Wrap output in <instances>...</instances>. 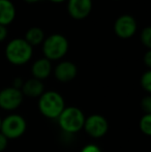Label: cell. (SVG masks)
<instances>
[{
  "mask_svg": "<svg viewBox=\"0 0 151 152\" xmlns=\"http://www.w3.org/2000/svg\"><path fill=\"white\" fill-rule=\"evenodd\" d=\"M4 55L6 60L12 65H24L32 58L33 47H31L23 37L12 38L5 46Z\"/></svg>",
  "mask_w": 151,
  "mask_h": 152,
  "instance_id": "obj_1",
  "label": "cell"
},
{
  "mask_svg": "<svg viewBox=\"0 0 151 152\" xmlns=\"http://www.w3.org/2000/svg\"><path fill=\"white\" fill-rule=\"evenodd\" d=\"M69 49V42L66 36L61 33H53L46 36L42 44V51L44 57L48 60H61L67 54Z\"/></svg>",
  "mask_w": 151,
  "mask_h": 152,
  "instance_id": "obj_2",
  "label": "cell"
},
{
  "mask_svg": "<svg viewBox=\"0 0 151 152\" xmlns=\"http://www.w3.org/2000/svg\"><path fill=\"white\" fill-rule=\"evenodd\" d=\"M38 110L42 116L50 119H57L65 108L63 96L54 90L44 91L38 97Z\"/></svg>",
  "mask_w": 151,
  "mask_h": 152,
  "instance_id": "obj_3",
  "label": "cell"
},
{
  "mask_svg": "<svg viewBox=\"0 0 151 152\" xmlns=\"http://www.w3.org/2000/svg\"><path fill=\"white\" fill-rule=\"evenodd\" d=\"M85 118L86 117L81 109L77 107H65L57 119L61 129L71 134L83 129Z\"/></svg>",
  "mask_w": 151,
  "mask_h": 152,
  "instance_id": "obj_4",
  "label": "cell"
},
{
  "mask_svg": "<svg viewBox=\"0 0 151 152\" xmlns=\"http://www.w3.org/2000/svg\"><path fill=\"white\" fill-rule=\"evenodd\" d=\"M27 129V122L20 114H10L2 119L0 132L8 140H16L25 134Z\"/></svg>",
  "mask_w": 151,
  "mask_h": 152,
  "instance_id": "obj_5",
  "label": "cell"
},
{
  "mask_svg": "<svg viewBox=\"0 0 151 152\" xmlns=\"http://www.w3.org/2000/svg\"><path fill=\"white\" fill-rule=\"evenodd\" d=\"M114 33L122 39L133 37L138 30V23L133 16L123 14L115 20L113 25Z\"/></svg>",
  "mask_w": 151,
  "mask_h": 152,
  "instance_id": "obj_6",
  "label": "cell"
},
{
  "mask_svg": "<svg viewBox=\"0 0 151 152\" xmlns=\"http://www.w3.org/2000/svg\"><path fill=\"white\" fill-rule=\"evenodd\" d=\"M83 128L86 134L93 139L103 138L109 130V122L99 114H93L86 117Z\"/></svg>",
  "mask_w": 151,
  "mask_h": 152,
  "instance_id": "obj_7",
  "label": "cell"
},
{
  "mask_svg": "<svg viewBox=\"0 0 151 152\" xmlns=\"http://www.w3.org/2000/svg\"><path fill=\"white\" fill-rule=\"evenodd\" d=\"M24 95L20 89L12 86L5 87L0 90V108L7 112H12L22 104Z\"/></svg>",
  "mask_w": 151,
  "mask_h": 152,
  "instance_id": "obj_8",
  "label": "cell"
},
{
  "mask_svg": "<svg viewBox=\"0 0 151 152\" xmlns=\"http://www.w3.org/2000/svg\"><path fill=\"white\" fill-rule=\"evenodd\" d=\"M93 8L92 0H66V10L74 20H84L91 14Z\"/></svg>",
  "mask_w": 151,
  "mask_h": 152,
  "instance_id": "obj_9",
  "label": "cell"
},
{
  "mask_svg": "<svg viewBox=\"0 0 151 152\" xmlns=\"http://www.w3.org/2000/svg\"><path fill=\"white\" fill-rule=\"evenodd\" d=\"M54 77L61 83H69L75 80L78 75V66L73 61H60L53 69Z\"/></svg>",
  "mask_w": 151,
  "mask_h": 152,
  "instance_id": "obj_10",
  "label": "cell"
},
{
  "mask_svg": "<svg viewBox=\"0 0 151 152\" xmlns=\"http://www.w3.org/2000/svg\"><path fill=\"white\" fill-rule=\"evenodd\" d=\"M53 72L52 62L44 57L36 59L31 65V75L32 78L39 81H44L51 76Z\"/></svg>",
  "mask_w": 151,
  "mask_h": 152,
  "instance_id": "obj_11",
  "label": "cell"
},
{
  "mask_svg": "<svg viewBox=\"0 0 151 152\" xmlns=\"http://www.w3.org/2000/svg\"><path fill=\"white\" fill-rule=\"evenodd\" d=\"M17 10L12 0H0V25L7 27L15 21Z\"/></svg>",
  "mask_w": 151,
  "mask_h": 152,
  "instance_id": "obj_12",
  "label": "cell"
},
{
  "mask_svg": "<svg viewBox=\"0 0 151 152\" xmlns=\"http://www.w3.org/2000/svg\"><path fill=\"white\" fill-rule=\"evenodd\" d=\"M21 91H22L24 96H28V97L31 98L39 97L44 92V85L42 81L31 78L28 79L27 81H24Z\"/></svg>",
  "mask_w": 151,
  "mask_h": 152,
  "instance_id": "obj_13",
  "label": "cell"
},
{
  "mask_svg": "<svg viewBox=\"0 0 151 152\" xmlns=\"http://www.w3.org/2000/svg\"><path fill=\"white\" fill-rule=\"evenodd\" d=\"M24 38L31 47L39 46L42 44V42L46 38V34H44V29H42L40 27L33 26L30 27L26 32H25Z\"/></svg>",
  "mask_w": 151,
  "mask_h": 152,
  "instance_id": "obj_14",
  "label": "cell"
},
{
  "mask_svg": "<svg viewBox=\"0 0 151 152\" xmlns=\"http://www.w3.org/2000/svg\"><path fill=\"white\" fill-rule=\"evenodd\" d=\"M139 128L143 134L151 136V114H144L139 121Z\"/></svg>",
  "mask_w": 151,
  "mask_h": 152,
  "instance_id": "obj_15",
  "label": "cell"
},
{
  "mask_svg": "<svg viewBox=\"0 0 151 152\" xmlns=\"http://www.w3.org/2000/svg\"><path fill=\"white\" fill-rule=\"evenodd\" d=\"M140 85L143 88L144 91H146L148 94L151 92V70L147 69L143 72L140 79Z\"/></svg>",
  "mask_w": 151,
  "mask_h": 152,
  "instance_id": "obj_16",
  "label": "cell"
},
{
  "mask_svg": "<svg viewBox=\"0 0 151 152\" xmlns=\"http://www.w3.org/2000/svg\"><path fill=\"white\" fill-rule=\"evenodd\" d=\"M140 40H141L142 45L147 50H150L151 48V27L147 26L145 28L142 29L141 33H140Z\"/></svg>",
  "mask_w": 151,
  "mask_h": 152,
  "instance_id": "obj_17",
  "label": "cell"
},
{
  "mask_svg": "<svg viewBox=\"0 0 151 152\" xmlns=\"http://www.w3.org/2000/svg\"><path fill=\"white\" fill-rule=\"evenodd\" d=\"M141 109L144 114H151V96L146 95L141 100Z\"/></svg>",
  "mask_w": 151,
  "mask_h": 152,
  "instance_id": "obj_18",
  "label": "cell"
},
{
  "mask_svg": "<svg viewBox=\"0 0 151 152\" xmlns=\"http://www.w3.org/2000/svg\"><path fill=\"white\" fill-rule=\"evenodd\" d=\"M81 152H101V149L95 144H88L83 147Z\"/></svg>",
  "mask_w": 151,
  "mask_h": 152,
  "instance_id": "obj_19",
  "label": "cell"
},
{
  "mask_svg": "<svg viewBox=\"0 0 151 152\" xmlns=\"http://www.w3.org/2000/svg\"><path fill=\"white\" fill-rule=\"evenodd\" d=\"M143 62L146 65V67H147V69H150V67H151V51L150 50H147L145 54H144Z\"/></svg>",
  "mask_w": 151,
  "mask_h": 152,
  "instance_id": "obj_20",
  "label": "cell"
},
{
  "mask_svg": "<svg viewBox=\"0 0 151 152\" xmlns=\"http://www.w3.org/2000/svg\"><path fill=\"white\" fill-rule=\"evenodd\" d=\"M7 144H8V139L0 132V152L5 150L6 147H7Z\"/></svg>",
  "mask_w": 151,
  "mask_h": 152,
  "instance_id": "obj_21",
  "label": "cell"
},
{
  "mask_svg": "<svg viewBox=\"0 0 151 152\" xmlns=\"http://www.w3.org/2000/svg\"><path fill=\"white\" fill-rule=\"evenodd\" d=\"M7 35H8L7 27L0 25V42H4L6 39V37H7Z\"/></svg>",
  "mask_w": 151,
  "mask_h": 152,
  "instance_id": "obj_22",
  "label": "cell"
},
{
  "mask_svg": "<svg viewBox=\"0 0 151 152\" xmlns=\"http://www.w3.org/2000/svg\"><path fill=\"white\" fill-rule=\"evenodd\" d=\"M23 83H24L23 79L17 77V78H15L14 81H12V86L15 87V88H17V89H20V90H21V88H22V86H23Z\"/></svg>",
  "mask_w": 151,
  "mask_h": 152,
  "instance_id": "obj_23",
  "label": "cell"
},
{
  "mask_svg": "<svg viewBox=\"0 0 151 152\" xmlns=\"http://www.w3.org/2000/svg\"><path fill=\"white\" fill-rule=\"evenodd\" d=\"M25 1L26 3H29V4H33V3H37V2L42 1V0H23Z\"/></svg>",
  "mask_w": 151,
  "mask_h": 152,
  "instance_id": "obj_24",
  "label": "cell"
},
{
  "mask_svg": "<svg viewBox=\"0 0 151 152\" xmlns=\"http://www.w3.org/2000/svg\"><path fill=\"white\" fill-rule=\"evenodd\" d=\"M48 1L52 2V3L58 4V3H63V2H66V0H48Z\"/></svg>",
  "mask_w": 151,
  "mask_h": 152,
  "instance_id": "obj_25",
  "label": "cell"
},
{
  "mask_svg": "<svg viewBox=\"0 0 151 152\" xmlns=\"http://www.w3.org/2000/svg\"><path fill=\"white\" fill-rule=\"evenodd\" d=\"M1 122H2V119H1V117H0V128H1Z\"/></svg>",
  "mask_w": 151,
  "mask_h": 152,
  "instance_id": "obj_26",
  "label": "cell"
},
{
  "mask_svg": "<svg viewBox=\"0 0 151 152\" xmlns=\"http://www.w3.org/2000/svg\"><path fill=\"white\" fill-rule=\"evenodd\" d=\"M114 1H120V0H114Z\"/></svg>",
  "mask_w": 151,
  "mask_h": 152,
  "instance_id": "obj_27",
  "label": "cell"
}]
</instances>
